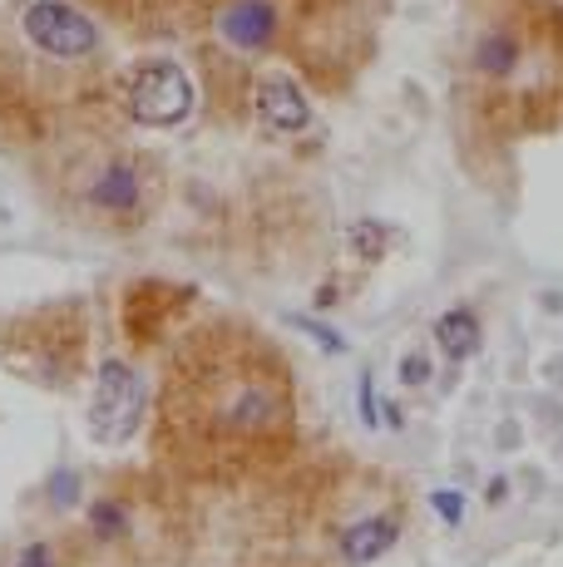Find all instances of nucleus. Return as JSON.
Listing matches in <instances>:
<instances>
[{"label": "nucleus", "instance_id": "1", "mask_svg": "<svg viewBox=\"0 0 563 567\" xmlns=\"http://www.w3.org/2000/svg\"><path fill=\"white\" fill-rule=\"evenodd\" d=\"M460 109L490 138L549 128L563 114V10L544 0H494L460 60Z\"/></svg>", "mask_w": 563, "mask_h": 567}, {"label": "nucleus", "instance_id": "2", "mask_svg": "<svg viewBox=\"0 0 563 567\" xmlns=\"http://www.w3.org/2000/svg\"><path fill=\"white\" fill-rule=\"evenodd\" d=\"M168 424L213 450H263L291 430V390L273 351L213 336L173 375Z\"/></svg>", "mask_w": 563, "mask_h": 567}, {"label": "nucleus", "instance_id": "3", "mask_svg": "<svg viewBox=\"0 0 563 567\" xmlns=\"http://www.w3.org/2000/svg\"><path fill=\"white\" fill-rule=\"evenodd\" d=\"M64 188L84 207L90 223L134 227L139 217L154 213V198H158V188H164V178H158L154 158H144L139 148L119 144V138H104V144H94L90 154L80 158V168H70Z\"/></svg>", "mask_w": 563, "mask_h": 567}, {"label": "nucleus", "instance_id": "4", "mask_svg": "<svg viewBox=\"0 0 563 567\" xmlns=\"http://www.w3.org/2000/svg\"><path fill=\"white\" fill-rule=\"evenodd\" d=\"M124 104L144 128H173L193 114V84L173 60H144L129 70Z\"/></svg>", "mask_w": 563, "mask_h": 567}, {"label": "nucleus", "instance_id": "5", "mask_svg": "<svg viewBox=\"0 0 563 567\" xmlns=\"http://www.w3.org/2000/svg\"><path fill=\"white\" fill-rule=\"evenodd\" d=\"M20 35L60 64L90 60V54L100 50L94 20L84 16L80 6H70V0H30V6L20 10Z\"/></svg>", "mask_w": 563, "mask_h": 567}, {"label": "nucleus", "instance_id": "6", "mask_svg": "<svg viewBox=\"0 0 563 567\" xmlns=\"http://www.w3.org/2000/svg\"><path fill=\"white\" fill-rule=\"evenodd\" d=\"M139 414H144V385L124 361H104L100 365V390H94L90 405V430L100 444H124L139 430Z\"/></svg>", "mask_w": 563, "mask_h": 567}, {"label": "nucleus", "instance_id": "7", "mask_svg": "<svg viewBox=\"0 0 563 567\" xmlns=\"http://www.w3.org/2000/svg\"><path fill=\"white\" fill-rule=\"evenodd\" d=\"M257 124H263L267 134H277V138L301 134V128L311 124L307 94H301L287 74H267V80L257 84Z\"/></svg>", "mask_w": 563, "mask_h": 567}, {"label": "nucleus", "instance_id": "8", "mask_svg": "<svg viewBox=\"0 0 563 567\" xmlns=\"http://www.w3.org/2000/svg\"><path fill=\"white\" fill-rule=\"evenodd\" d=\"M218 35L237 50H267L277 40V16L267 0H233L218 16Z\"/></svg>", "mask_w": 563, "mask_h": 567}, {"label": "nucleus", "instance_id": "9", "mask_svg": "<svg viewBox=\"0 0 563 567\" xmlns=\"http://www.w3.org/2000/svg\"><path fill=\"white\" fill-rule=\"evenodd\" d=\"M436 341L440 351L454 355V361H464V355L480 351V316H474L470 307H454L436 321Z\"/></svg>", "mask_w": 563, "mask_h": 567}, {"label": "nucleus", "instance_id": "10", "mask_svg": "<svg viewBox=\"0 0 563 567\" xmlns=\"http://www.w3.org/2000/svg\"><path fill=\"white\" fill-rule=\"evenodd\" d=\"M391 543H396V523H391V518H366V523H356V528L341 533V553H346L351 563L381 558Z\"/></svg>", "mask_w": 563, "mask_h": 567}, {"label": "nucleus", "instance_id": "11", "mask_svg": "<svg viewBox=\"0 0 563 567\" xmlns=\"http://www.w3.org/2000/svg\"><path fill=\"white\" fill-rule=\"evenodd\" d=\"M16 567H55V553H50V543H25Z\"/></svg>", "mask_w": 563, "mask_h": 567}, {"label": "nucleus", "instance_id": "12", "mask_svg": "<svg viewBox=\"0 0 563 567\" xmlns=\"http://www.w3.org/2000/svg\"><path fill=\"white\" fill-rule=\"evenodd\" d=\"M436 508H440V518H446V523H460V514H464V498H454V494H436Z\"/></svg>", "mask_w": 563, "mask_h": 567}, {"label": "nucleus", "instance_id": "13", "mask_svg": "<svg viewBox=\"0 0 563 567\" xmlns=\"http://www.w3.org/2000/svg\"><path fill=\"white\" fill-rule=\"evenodd\" d=\"M416 380H426V361H416V355H410V361H406V385H416Z\"/></svg>", "mask_w": 563, "mask_h": 567}, {"label": "nucleus", "instance_id": "14", "mask_svg": "<svg viewBox=\"0 0 563 567\" xmlns=\"http://www.w3.org/2000/svg\"><path fill=\"white\" fill-rule=\"evenodd\" d=\"M173 6H208V0H173Z\"/></svg>", "mask_w": 563, "mask_h": 567}]
</instances>
